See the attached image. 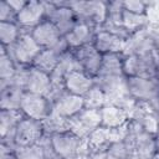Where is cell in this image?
<instances>
[{
  "label": "cell",
  "mask_w": 159,
  "mask_h": 159,
  "mask_svg": "<svg viewBox=\"0 0 159 159\" xmlns=\"http://www.w3.org/2000/svg\"><path fill=\"white\" fill-rule=\"evenodd\" d=\"M60 56L61 55L53 48H42L34 60L31 67L51 75L58 66Z\"/></svg>",
  "instance_id": "21"
},
{
  "label": "cell",
  "mask_w": 159,
  "mask_h": 159,
  "mask_svg": "<svg viewBox=\"0 0 159 159\" xmlns=\"http://www.w3.org/2000/svg\"><path fill=\"white\" fill-rule=\"evenodd\" d=\"M46 19L51 20L65 36L78 21L68 2H46Z\"/></svg>",
  "instance_id": "8"
},
{
  "label": "cell",
  "mask_w": 159,
  "mask_h": 159,
  "mask_svg": "<svg viewBox=\"0 0 159 159\" xmlns=\"http://www.w3.org/2000/svg\"><path fill=\"white\" fill-rule=\"evenodd\" d=\"M124 40L117 36L116 34L99 27L96 30L92 45L96 47V50L101 55H108V53H122L124 48Z\"/></svg>",
  "instance_id": "14"
},
{
  "label": "cell",
  "mask_w": 159,
  "mask_h": 159,
  "mask_svg": "<svg viewBox=\"0 0 159 159\" xmlns=\"http://www.w3.org/2000/svg\"><path fill=\"white\" fill-rule=\"evenodd\" d=\"M150 159H159V153L157 152V153H155V154H154V155H153Z\"/></svg>",
  "instance_id": "38"
},
{
  "label": "cell",
  "mask_w": 159,
  "mask_h": 159,
  "mask_svg": "<svg viewBox=\"0 0 159 159\" xmlns=\"http://www.w3.org/2000/svg\"><path fill=\"white\" fill-rule=\"evenodd\" d=\"M57 68L60 71H62L65 75H67L71 71L81 70L80 68V65L77 62V58H76V56H75V53H73L72 50H68V51L63 52L60 56V62H58Z\"/></svg>",
  "instance_id": "31"
},
{
  "label": "cell",
  "mask_w": 159,
  "mask_h": 159,
  "mask_svg": "<svg viewBox=\"0 0 159 159\" xmlns=\"http://www.w3.org/2000/svg\"><path fill=\"white\" fill-rule=\"evenodd\" d=\"M45 132H43L42 122L27 117H22V119L17 123L12 133L16 147L37 144Z\"/></svg>",
  "instance_id": "7"
},
{
  "label": "cell",
  "mask_w": 159,
  "mask_h": 159,
  "mask_svg": "<svg viewBox=\"0 0 159 159\" xmlns=\"http://www.w3.org/2000/svg\"><path fill=\"white\" fill-rule=\"evenodd\" d=\"M133 149L125 138L114 139L107 147L108 159H130Z\"/></svg>",
  "instance_id": "27"
},
{
  "label": "cell",
  "mask_w": 159,
  "mask_h": 159,
  "mask_svg": "<svg viewBox=\"0 0 159 159\" xmlns=\"http://www.w3.org/2000/svg\"><path fill=\"white\" fill-rule=\"evenodd\" d=\"M86 142L92 149H107L108 144L112 142V130L104 127H98L87 137Z\"/></svg>",
  "instance_id": "28"
},
{
  "label": "cell",
  "mask_w": 159,
  "mask_h": 159,
  "mask_svg": "<svg viewBox=\"0 0 159 159\" xmlns=\"http://www.w3.org/2000/svg\"><path fill=\"white\" fill-rule=\"evenodd\" d=\"M94 86V78L83 72L82 70L71 71L65 76V88L66 92L84 97Z\"/></svg>",
  "instance_id": "17"
},
{
  "label": "cell",
  "mask_w": 159,
  "mask_h": 159,
  "mask_svg": "<svg viewBox=\"0 0 159 159\" xmlns=\"http://www.w3.org/2000/svg\"><path fill=\"white\" fill-rule=\"evenodd\" d=\"M158 65V47L149 53L123 56V75L125 77H154Z\"/></svg>",
  "instance_id": "1"
},
{
  "label": "cell",
  "mask_w": 159,
  "mask_h": 159,
  "mask_svg": "<svg viewBox=\"0 0 159 159\" xmlns=\"http://www.w3.org/2000/svg\"><path fill=\"white\" fill-rule=\"evenodd\" d=\"M45 19H46V1H39V0H27L26 5L16 15L17 25L25 31H31Z\"/></svg>",
  "instance_id": "9"
},
{
  "label": "cell",
  "mask_w": 159,
  "mask_h": 159,
  "mask_svg": "<svg viewBox=\"0 0 159 159\" xmlns=\"http://www.w3.org/2000/svg\"><path fill=\"white\" fill-rule=\"evenodd\" d=\"M6 50L17 66H31L42 48L36 43L30 31L24 30L19 40Z\"/></svg>",
  "instance_id": "5"
},
{
  "label": "cell",
  "mask_w": 159,
  "mask_h": 159,
  "mask_svg": "<svg viewBox=\"0 0 159 159\" xmlns=\"http://www.w3.org/2000/svg\"><path fill=\"white\" fill-rule=\"evenodd\" d=\"M123 75V55L108 53L102 56V63L97 77H119Z\"/></svg>",
  "instance_id": "20"
},
{
  "label": "cell",
  "mask_w": 159,
  "mask_h": 159,
  "mask_svg": "<svg viewBox=\"0 0 159 159\" xmlns=\"http://www.w3.org/2000/svg\"><path fill=\"white\" fill-rule=\"evenodd\" d=\"M154 143H155V150L159 153V130H158V133L154 135Z\"/></svg>",
  "instance_id": "37"
},
{
  "label": "cell",
  "mask_w": 159,
  "mask_h": 159,
  "mask_svg": "<svg viewBox=\"0 0 159 159\" xmlns=\"http://www.w3.org/2000/svg\"><path fill=\"white\" fill-rule=\"evenodd\" d=\"M73 53L77 58L80 68L87 75H89L91 77L96 78L101 68L103 55H101L92 43L84 45L77 50H73Z\"/></svg>",
  "instance_id": "13"
},
{
  "label": "cell",
  "mask_w": 159,
  "mask_h": 159,
  "mask_svg": "<svg viewBox=\"0 0 159 159\" xmlns=\"http://www.w3.org/2000/svg\"><path fill=\"white\" fill-rule=\"evenodd\" d=\"M25 91L12 83L0 87V111H20Z\"/></svg>",
  "instance_id": "19"
},
{
  "label": "cell",
  "mask_w": 159,
  "mask_h": 159,
  "mask_svg": "<svg viewBox=\"0 0 159 159\" xmlns=\"http://www.w3.org/2000/svg\"><path fill=\"white\" fill-rule=\"evenodd\" d=\"M149 2L142 1V0H125L123 1V9L128 12L139 14V15H147Z\"/></svg>",
  "instance_id": "32"
},
{
  "label": "cell",
  "mask_w": 159,
  "mask_h": 159,
  "mask_svg": "<svg viewBox=\"0 0 159 159\" xmlns=\"http://www.w3.org/2000/svg\"><path fill=\"white\" fill-rule=\"evenodd\" d=\"M88 145V144H87ZM84 159H108L107 155V149L101 148V149H92L88 147L87 153L83 155Z\"/></svg>",
  "instance_id": "35"
},
{
  "label": "cell",
  "mask_w": 159,
  "mask_h": 159,
  "mask_svg": "<svg viewBox=\"0 0 159 159\" xmlns=\"http://www.w3.org/2000/svg\"><path fill=\"white\" fill-rule=\"evenodd\" d=\"M20 112L24 117L42 122L52 113V101L42 94L25 92L21 99Z\"/></svg>",
  "instance_id": "6"
},
{
  "label": "cell",
  "mask_w": 159,
  "mask_h": 159,
  "mask_svg": "<svg viewBox=\"0 0 159 159\" xmlns=\"http://www.w3.org/2000/svg\"><path fill=\"white\" fill-rule=\"evenodd\" d=\"M147 17L152 27H159V2H149Z\"/></svg>",
  "instance_id": "34"
},
{
  "label": "cell",
  "mask_w": 159,
  "mask_h": 159,
  "mask_svg": "<svg viewBox=\"0 0 159 159\" xmlns=\"http://www.w3.org/2000/svg\"><path fill=\"white\" fill-rule=\"evenodd\" d=\"M24 91L48 97L50 92H51V77H50V75L29 66L26 70Z\"/></svg>",
  "instance_id": "15"
},
{
  "label": "cell",
  "mask_w": 159,
  "mask_h": 159,
  "mask_svg": "<svg viewBox=\"0 0 159 159\" xmlns=\"http://www.w3.org/2000/svg\"><path fill=\"white\" fill-rule=\"evenodd\" d=\"M99 116L101 127H104L111 130L124 127L129 119L127 111L114 104H106L103 108L99 109Z\"/></svg>",
  "instance_id": "18"
},
{
  "label": "cell",
  "mask_w": 159,
  "mask_h": 159,
  "mask_svg": "<svg viewBox=\"0 0 159 159\" xmlns=\"http://www.w3.org/2000/svg\"><path fill=\"white\" fill-rule=\"evenodd\" d=\"M155 77H157L158 81H159V65H158V68H157V72H155Z\"/></svg>",
  "instance_id": "39"
},
{
  "label": "cell",
  "mask_w": 159,
  "mask_h": 159,
  "mask_svg": "<svg viewBox=\"0 0 159 159\" xmlns=\"http://www.w3.org/2000/svg\"><path fill=\"white\" fill-rule=\"evenodd\" d=\"M98 127H101V116L99 111L94 109L84 108L78 116L70 120V130L83 139H87V137Z\"/></svg>",
  "instance_id": "12"
},
{
  "label": "cell",
  "mask_w": 159,
  "mask_h": 159,
  "mask_svg": "<svg viewBox=\"0 0 159 159\" xmlns=\"http://www.w3.org/2000/svg\"><path fill=\"white\" fill-rule=\"evenodd\" d=\"M96 27L91 26L84 21H77L76 25L63 36L70 50H77L84 45H89L93 41Z\"/></svg>",
  "instance_id": "16"
},
{
  "label": "cell",
  "mask_w": 159,
  "mask_h": 159,
  "mask_svg": "<svg viewBox=\"0 0 159 159\" xmlns=\"http://www.w3.org/2000/svg\"><path fill=\"white\" fill-rule=\"evenodd\" d=\"M83 98H84V106H86L87 109L99 111V109L103 108L106 104H108L107 96H106L96 84L92 87V89H91Z\"/></svg>",
  "instance_id": "29"
},
{
  "label": "cell",
  "mask_w": 159,
  "mask_h": 159,
  "mask_svg": "<svg viewBox=\"0 0 159 159\" xmlns=\"http://www.w3.org/2000/svg\"><path fill=\"white\" fill-rule=\"evenodd\" d=\"M17 65L9 55L7 50L5 47H1L0 53V87H4L9 83H11L12 78L16 75Z\"/></svg>",
  "instance_id": "22"
},
{
  "label": "cell",
  "mask_w": 159,
  "mask_h": 159,
  "mask_svg": "<svg viewBox=\"0 0 159 159\" xmlns=\"http://www.w3.org/2000/svg\"><path fill=\"white\" fill-rule=\"evenodd\" d=\"M53 152L60 159H72L81 154L86 147V139L78 137L72 130L61 132L50 137Z\"/></svg>",
  "instance_id": "4"
},
{
  "label": "cell",
  "mask_w": 159,
  "mask_h": 159,
  "mask_svg": "<svg viewBox=\"0 0 159 159\" xmlns=\"http://www.w3.org/2000/svg\"><path fill=\"white\" fill-rule=\"evenodd\" d=\"M14 154L16 159H45V153L40 143L17 147L14 150Z\"/></svg>",
  "instance_id": "30"
},
{
  "label": "cell",
  "mask_w": 159,
  "mask_h": 159,
  "mask_svg": "<svg viewBox=\"0 0 159 159\" xmlns=\"http://www.w3.org/2000/svg\"><path fill=\"white\" fill-rule=\"evenodd\" d=\"M20 111H0V134L1 138L11 135L17 123L22 119Z\"/></svg>",
  "instance_id": "25"
},
{
  "label": "cell",
  "mask_w": 159,
  "mask_h": 159,
  "mask_svg": "<svg viewBox=\"0 0 159 159\" xmlns=\"http://www.w3.org/2000/svg\"><path fill=\"white\" fill-rule=\"evenodd\" d=\"M24 30L17 25L16 21L0 22V42L1 47H11L21 36Z\"/></svg>",
  "instance_id": "24"
},
{
  "label": "cell",
  "mask_w": 159,
  "mask_h": 159,
  "mask_svg": "<svg viewBox=\"0 0 159 159\" xmlns=\"http://www.w3.org/2000/svg\"><path fill=\"white\" fill-rule=\"evenodd\" d=\"M68 5L72 7L80 21H84L96 29L102 27L107 21V1H70Z\"/></svg>",
  "instance_id": "2"
},
{
  "label": "cell",
  "mask_w": 159,
  "mask_h": 159,
  "mask_svg": "<svg viewBox=\"0 0 159 159\" xmlns=\"http://www.w3.org/2000/svg\"><path fill=\"white\" fill-rule=\"evenodd\" d=\"M16 12L14 9L9 5L7 0L0 1V22H9V21H16Z\"/></svg>",
  "instance_id": "33"
},
{
  "label": "cell",
  "mask_w": 159,
  "mask_h": 159,
  "mask_svg": "<svg viewBox=\"0 0 159 159\" xmlns=\"http://www.w3.org/2000/svg\"><path fill=\"white\" fill-rule=\"evenodd\" d=\"M122 26L125 29V31L129 35H133L135 32H139L147 27H149V21L147 15H139V14H133L128 11H123L122 16Z\"/></svg>",
  "instance_id": "23"
},
{
  "label": "cell",
  "mask_w": 159,
  "mask_h": 159,
  "mask_svg": "<svg viewBox=\"0 0 159 159\" xmlns=\"http://www.w3.org/2000/svg\"><path fill=\"white\" fill-rule=\"evenodd\" d=\"M128 96L138 103H150L159 96V81L154 77H125Z\"/></svg>",
  "instance_id": "3"
},
{
  "label": "cell",
  "mask_w": 159,
  "mask_h": 159,
  "mask_svg": "<svg viewBox=\"0 0 159 159\" xmlns=\"http://www.w3.org/2000/svg\"><path fill=\"white\" fill-rule=\"evenodd\" d=\"M30 34L41 48H53L63 37L60 29L48 19L42 20Z\"/></svg>",
  "instance_id": "11"
},
{
  "label": "cell",
  "mask_w": 159,
  "mask_h": 159,
  "mask_svg": "<svg viewBox=\"0 0 159 159\" xmlns=\"http://www.w3.org/2000/svg\"><path fill=\"white\" fill-rule=\"evenodd\" d=\"M7 2H9V5L14 9V11L17 14L20 10H22V7L26 5V2H27V0H7Z\"/></svg>",
  "instance_id": "36"
},
{
  "label": "cell",
  "mask_w": 159,
  "mask_h": 159,
  "mask_svg": "<svg viewBox=\"0 0 159 159\" xmlns=\"http://www.w3.org/2000/svg\"><path fill=\"white\" fill-rule=\"evenodd\" d=\"M42 127H43L45 135L51 137L53 134L70 130V120L65 119L52 112L46 119L42 120Z\"/></svg>",
  "instance_id": "26"
},
{
  "label": "cell",
  "mask_w": 159,
  "mask_h": 159,
  "mask_svg": "<svg viewBox=\"0 0 159 159\" xmlns=\"http://www.w3.org/2000/svg\"><path fill=\"white\" fill-rule=\"evenodd\" d=\"M84 108V98L68 92L62 93L52 101V112L68 120L78 116Z\"/></svg>",
  "instance_id": "10"
}]
</instances>
